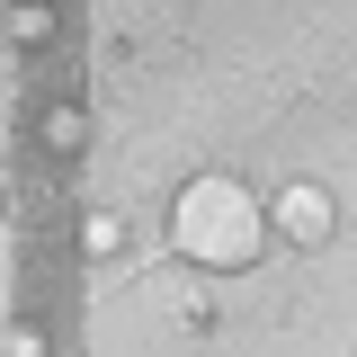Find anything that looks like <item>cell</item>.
Segmentation results:
<instances>
[{
  "label": "cell",
  "instance_id": "4",
  "mask_svg": "<svg viewBox=\"0 0 357 357\" xmlns=\"http://www.w3.org/2000/svg\"><path fill=\"white\" fill-rule=\"evenodd\" d=\"M89 143V107H45V152H81Z\"/></svg>",
  "mask_w": 357,
  "mask_h": 357
},
{
  "label": "cell",
  "instance_id": "3",
  "mask_svg": "<svg viewBox=\"0 0 357 357\" xmlns=\"http://www.w3.org/2000/svg\"><path fill=\"white\" fill-rule=\"evenodd\" d=\"M81 250H89V259H98V268H116V259H126V250H134V232H126V215H116V206H89V215H81Z\"/></svg>",
  "mask_w": 357,
  "mask_h": 357
},
{
  "label": "cell",
  "instance_id": "6",
  "mask_svg": "<svg viewBox=\"0 0 357 357\" xmlns=\"http://www.w3.org/2000/svg\"><path fill=\"white\" fill-rule=\"evenodd\" d=\"M0 357H45V321H9L0 331Z\"/></svg>",
  "mask_w": 357,
  "mask_h": 357
},
{
  "label": "cell",
  "instance_id": "5",
  "mask_svg": "<svg viewBox=\"0 0 357 357\" xmlns=\"http://www.w3.org/2000/svg\"><path fill=\"white\" fill-rule=\"evenodd\" d=\"M9 36L18 45H54V9H45V0H18V9H9Z\"/></svg>",
  "mask_w": 357,
  "mask_h": 357
},
{
  "label": "cell",
  "instance_id": "7",
  "mask_svg": "<svg viewBox=\"0 0 357 357\" xmlns=\"http://www.w3.org/2000/svg\"><path fill=\"white\" fill-rule=\"evenodd\" d=\"M0 215H9V188H0Z\"/></svg>",
  "mask_w": 357,
  "mask_h": 357
},
{
  "label": "cell",
  "instance_id": "1",
  "mask_svg": "<svg viewBox=\"0 0 357 357\" xmlns=\"http://www.w3.org/2000/svg\"><path fill=\"white\" fill-rule=\"evenodd\" d=\"M170 250L178 259H197V268H215V277H232V268H250L268 250V215H259V197L241 188V178H188L178 188V206H170Z\"/></svg>",
  "mask_w": 357,
  "mask_h": 357
},
{
  "label": "cell",
  "instance_id": "2",
  "mask_svg": "<svg viewBox=\"0 0 357 357\" xmlns=\"http://www.w3.org/2000/svg\"><path fill=\"white\" fill-rule=\"evenodd\" d=\"M277 223V241H295V250H331V232H340V197L321 188V178H286L277 188V206H259Z\"/></svg>",
  "mask_w": 357,
  "mask_h": 357
}]
</instances>
